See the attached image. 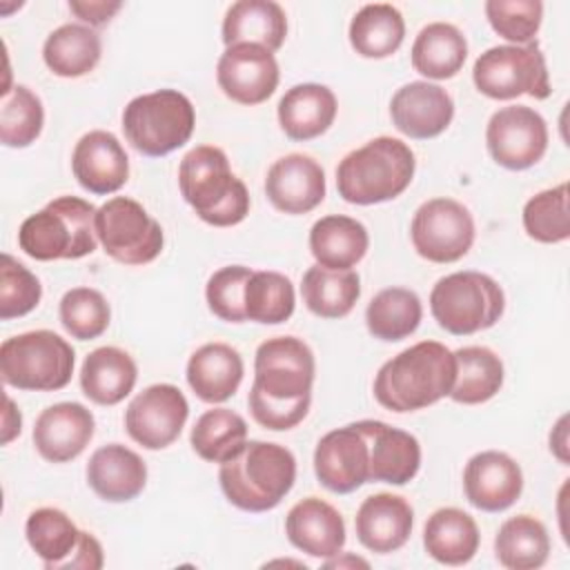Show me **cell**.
<instances>
[{
	"label": "cell",
	"mask_w": 570,
	"mask_h": 570,
	"mask_svg": "<svg viewBox=\"0 0 570 570\" xmlns=\"http://www.w3.org/2000/svg\"><path fill=\"white\" fill-rule=\"evenodd\" d=\"M189 416L185 394L171 383H156L131 399L125 410L127 434L147 450L171 445Z\"/></svg>",
	"instance_id": "obj_14"
},
{
	"label": "cell",
	"mask_w": 570,
	"mask_h": 570,
	"mask_svg": "<svg viewBox=\"0 0 570 570\" xmlns=\"http://www.w3.org/2000/svg\"><path fill=\"white\" fill-rule=\"evenodd\" d=\"M456 358L439 341H421L381 365L374 399L390 412H416L450 394Z\"/></svg>",
	"instance_id": "obj_2"
},
{
	"label": "cell",
	"mask_w": 570,
	"mask_h": 570,
	"mask_svg": "<svg viewBox=\"0 0 570 570\" xmlns=\"http://www.w3.org/2000/svg\"><path fill=\"white\" fill-rule=\"evenodd\" d=\"M414 169L416 158L407 142L379 136L343 156L336 167V189L352 205L394 200L412 183Z\"/></svg>",
	"instance_id": "obj_5"
},
{
	"label": "cell",
	"mask_w": 570,
	"mask_h": 570,
	"mask_svg": "<svg viewBox=\"0 0 570 570\" xmlns=\"http://www.w3.org/2000/svg\"><path fill=\"white\" fill-rule=\"evenodd\" d=\"M45 125L42 100L27 87L16 85L2 94L0 102V140L4 147L22 149L36 142Z\"/></svg>",
	"instance_id": "obj_42"
},
{
	"label": "cell",
	"mask_w": 570,
	"mask_h": 570,
	"mask_svg": "<svg viewBox=\"0 0 570 570\" xmlns=\"http://www.w3.org/2000/svg\"><path fill=\"white\" fill-rule=\"evenodd\" d=\"M472 80L474 87L492 100H512L523 94L546 100L552 91L546 56L537 42L490 47L476 58Z\"/></svg>",
	"instance_id": "obj_10"
},
{
	"label": "cell",
	"mask_w": 570,
	"mask_h": 570,
	"mask_svg": "<svg viewBox=\"0 0 570 570\" xmlns=\"http://www.w3.org/2000/svg\"><path fill=\"white\" fill-rule=\"evenodd\" d=\"M463 492L476 510L503 512L521 497L523 472L510 454L485 450L465 463Z\"/></svg>",
	"instance_id": "obj_17"
},
{
	"label": "cell",
	"mask_w": 570,
	"mask_h": 570,
	"mask_svg": "<svg viewBox=\"0 0 570 570\" xmlns=\"http://www.w3.org/2000/svg\"><path fill=\"white\" fill-rule=\"evenodd\" d=\"M254 269L245 265H227L216 269L207 285H205V298L207 307L214 316H218L225 323H245V285L249 281Z\"/></svg>",
	"instance_id": "obj_47"
},
{
	"label": "cell",
	"mask_w": 570,
	"mask_h": 570,
	"mask_svg": "<svg viewBox=\"0 0 570 570\" xmlns=\"http://www.w3.org/2000/svg\"><path fill=\"white\" fill-rule=\"evenodd\" d=\"M476 521L459 508H439L423 528L425 552L443 566H463L479 550Z\"/></svg>",
	"instance_id": "obj_31"
},
{
	"label": "cell",
	"mask_w": 570,
	"mask_h": 570,
	"mask_svg": "<svg viewBox=\"0 0 570 570\" xmlns=\"http://www.w3.org/2000/svg\"><path fill=\"white\" fill-rule=\"evenodd\" d=\"M314 354L296 336H274L258 345L254 383L247 396L254 421L267 430L296 428L309 410L314 383Z\"/></svg>",
	"instance_id": "obj_1"
},
{
	"label": "cell",
	"mask_w": 570,
	"mask_h": 570,
	"mask_svg": "<svg viewBox=\"0 0 570 570\" xmlns=\"http://www.w3.org/2000/svg\"><path fill=\"white\" fill-rule=\"evenodd\" d=\"M96 212L85 198L58 196L22 220L18 245L36 261L82 258L98 245Z\"/></svg>",
	"instance_id": "obj_6"
},
{
	"label": "cell",
	"mask_w": 570,
	"mask_h": 570,
	"mask_svg": "<svg viewBox=\"0 0 570 570\" xmlns=\"http://www.w3.org/2000/svg\"><path fill=\"white\" fill-rule=\"evenodd\" d=\"M390 116L394 127L407 138L428 140L448 129L454 118V100L441 85L414 80L396 89Z\"/></svg>",
	"instance_id": "obj_18"
},
{
	"label": "cell",
	"mask_w": 570,
	"mask_h": 570,
	"mask_svg": "<svg viewBox=\"0 0 570 570\" xmlns=\"http://www.w3.org/2000/svg\"><path fill=\"white\" fill-rule=\"evenodd\" d=\"M265 194L283 214H307L325 198V171L305 154H287L274 160L265 176Z\"/></svg>",
	"instance_id": "obj_19"
},
{
	"label": "cell",
	"mask_w": 570,
	"mask_h": 570,
	"mask_svg": "<svg viewBox=\"0 0 570 570\" xmlns=\"http://www.w3.org/2000/svg\"><path fill=\"white\" fill-rule=\"evenodd\" d=\"M69 9H71V13H76L89 27H100V24H107L122 9V2H118V0H114V2H107V0H71Z\"/></svg>",
	"instance_id": "obj_48"
},
{
	"label": "cell",
	"mask_w": 570,
	"mask_h": 570,
	"mask_svg": "<svg viewBox=\"0 0 570 570\" xmlns=\"http://www.w3.org/2000/svg\"><path fill=\"white\" fill-rule=\"evenodd\" d=\"M247 441V423L229 407H212L203 412L189 434L194 452L209 463H225Z\"/></svg>",
	"instance_id": "obj_40"
},
{
	"label": "cell",
	"mask_w": 570,
	"mask_h": 570,
	"mask_svg": "<svg viewBox=\"0 0 570 570\" xmlns=\"http://www.w3.org/2000/svg\"><path fill=\"white\" fill-rule=\"evenodd\" d=\"M102 563H105V557H102L100 541L94 534L82 530L80 543L73 557L62 566V570H100Z\"/></svg>",
	"instance_id": "obj_49"
},
{
	"label": "cell",
	"mask_w": 570,
	"mask_h": 570,
	"mask_svg": "<svg viewBox=\"0 0 570 570\" xmlns=\"http://www.w3.org/2000/svg\"><path fill=\"white\" fill-rule=\"evenodd\" d=\"M96 236L107 256L122 265L151 263L165 245L163 227L127 196L109 198L96 212Z\"/></svg>",
	"instance_id": "obj_11"
},
{
	"label": "cell",
	"mask_w": 570,
	"mask_h": 570,
	"mask_svg": "<svg viewBox=\"0 0 570 570\" xmlns=\"http://www.w3.org/2000/svg\"><path fill=\"white\" fill-rule=\"evenodd\" d=\"M138 379L134 358L114 345L87 354L80 367L82 394L98 405H116L131 394Z\"/></svg>",
	"instance_id": "obj_30"
},
{
	"label": "cell",
	"mask_w": 570,
	"mask_h": 570,
	"mask_svg": "<svg viewBox=\"0 0 570 570\" xmlns=\"http://www.w3.org/2000/svg\"><path fill=\"white\" fill-rule=\"evenodd\" d=\"M474 218L454 198L425 200L412 218L410 238L416 254L430 263H454L474 243Z\"/></svg>",
	"instance_id": "obj_12"
},
{
	"label": "cell",
	"mask_w": 570,
	"mask_h": 570,
	"mask_svg": "<svg viewBox=\"0 0 570 570\" xmlns=\"http://www.w3.org/2000/svg\"><path fill=\"white\" fill-rule=\"evenodd\" d=\"M7 403V412H4V434H2V443H9L16 434H20V428H22V416H20V410L13 405V401L7 396L4 399Z\"/></svg>",
	"instance_id": "obj_51"
},
{
	"label": "cell",
	"mask_w": 570,
	"mask_h": 570,
	"mask_svg": "<svg viewBox=\"0 0 570 570\" xmlns=\"http://www.w3.org/2000/svg\"><path fill=\"white\" fill-rule=\"evenodd\" d=\"M485 145L497 165L512 171L530 169L548 149V125L532 107L508 105L490 116Z\"/></svg>",
	"instance_id": "obj_13"
},
{
	"label": "cell",
	"mask_w": 570,
	"mask_h": 570,
	"mask_svg": "<svg viewBox=\"0 0 570 570\" xmlns=\"http://www.w3.org/2000/svg\"><path fill=\"white\" fill-rule=\"evenodd\" d=\"M336 96L318 82L294 85L278 100V125L292 140H312L325 134L336 118Z\"/></svg>",
	"instance_id": "obj_26"
},
{
	"label": "cell",
	"mask_w": 570,
	"mask_h": 570,
	"mask_svg": "<svg viewBox=\"0 0 570 570\" xmlns=\"http://www.w3.org/2000/svg\"><path fill=\"white\" fill-rule=\"evenodd\" d=\"M281 71L274 53L261 45H232L218 58L216 82L238 105H261L278 87Z\"/></svg>",
	"instance_id": "obj_15"
},
{
	"label": "cell",
	"mask_w": 570,
	"mask_h": 570,
	"mask_svg": "<svg viewBox=\"0 0 570 570\" xmlns=\"http://www.w3.org/2000/svg\"><path fill=\"white\" fill-rule=\"evenodd\" d=\"M568 416H561L557 428L550 432V450L559 456L561 463H568V430H566Z\"/></svg>",
	"instance_id": "obj_50"
},
{
	"label": "cell",
	"mask_w": 570,
	"mask_h": 570,
	"mask_svg": "<svg viewBox=\"0 0 570 570\" xmlns=\"http://www.w3.org/2000/svg\"><path fill=\"white\" fill-rule=\"evenodd\" d=\"M178 187L196 216L214 227H232L249 214V191L232 171L227 154L214 145L189 149L178 165Z\"/></svg>",
	"instance_id": "obj_4"
},
{
	"label": "cell",
	"mask_w": 570,
	"mask_h": 570,
	"mask_svg": "<svg viewBox=\"0 0 570 570\" xmlns=\"http://www.w3.org/2000/svg\"><path fill=\"white\" fill-rule=\"evenodd\" d=\"M494 554L497 561L510 570L541 568L550 554V534L546 525L530 514L510 517L494 537Z\"/></svg>",
	"instance_id": "obj_36"
},
{
	"label": "cell",
	"mask_w": 570,
	"mask_h": 570,
	"mask_svg": "<svg viewBox=\"0 0 570 570\" xmlns=\"http://www.w3.org/2000/svg\"><path fill=\"white\" fill-rule=\"evenodd\" d=\"M60 323L78 341L98 338L111 321L107 298L91 287H73L60 298Z\"/></svg>",
	"instance_id": "obj_44"
},
{
	"label": "cell",
	"mask_w": 570,
	"mask_h": 570,
	"mask_svg": "<svg viewBox=\"0 0 570 570\" xmlns=\"http://www.w3.org/2000/svg\"><path fill=\"white\" fill-rule=\"evenodd\" d=\"M220 490L232 505L245 512L274 510L296 481V459L269 441H245V445L218 470Z\"/></svg>",
	"instance_id": "obj_3"
},
{
	"label": "cell",
	"mask_w": 570,
	"mask_h": 570,
	"mask_svg": "<svg viewBox=\"0 0 570 570\" xmlns=\"http://www.w3.org/2000/svg\"><path fill=\"white\" fill-rule=\"evenodd\" d=\"M370 448L367 481L405 485L421 468V445L414 434L383 421H358Z\"/></svg>",
	"instance_id": "obj_22"
},
{
	"label": "cell",
	"mask_w": 570,
	"mask_h": 570,
	"mask_svg": "<svg viewBox=\"0 0 570 570\" xmlns=\"http://www.w3.org/2000/svg\"><path fill=\"white\" fill-rule=\"evenodd\" d=\"M245 316L247 321L263 325L285 323L294 314L296 294L292 281L281 272H252L245 285Z\"/></svg>",
	"instance_id": "obj_41"
},
{
	"label": "cell",
	"mask_w": 570,
	"mask_h": 570,
	"mask_svg": "<svg viewBox=\"0 0 570 570\" xmlns=\"http://www.w3.org/2000/svg\"><path fill=\"white\" fill-rule=\"evenodd\" d=\"M73 347L51 330H33L0 345L2 381L16 390L56 392L73 374Z\"/></svg>",
	"instance_id": "obj_8"
},
{
	"label": "cell",
	"mask_w": 570,
	"mask_h": 570,
	"mask_svg": "<svg viewBox=\"0 0 570 570\" xmlns=\"http://www.w3.org/2000/svg\"><path fill=\"white\" fill-rule=\"evenodd\" d=\"M423 318V305L416 292L407 287H385L372 296L365 309V325L379 341H401L416 332Z\"/></svg>",
	"instance_id": "obj_39"
},
{
	"label": "cell",
	"mask_w": 570,
	"mask_h": 570,
	"mask_svg": "<svg viewBox=\"0 0 570 570\" xmlns=\"http://www.w3.org/2000/svg\"><path fill=\"white\" fill-rule=\"evenodd\" d=\"M350 45L363 58H387L399 51L405 38L401 11L387 2L361 7L350 22Z\"/></svg>",
	"instance_id": "obj_34"
},
{
	"label": "cell",
	"mask_w": 570,
	"mask_h": 570,
	"mask_svg": "<svg viewBox=\"0 0 570 570\" xmlns=\"http://www.w3.org/2000/svg\"><path fill=\"white\" fill-rule=\"evenodd\" d=\"M314 472L318 483L336 494H350L367 483L370 448L358 421L321 436L314 450Z\"/></svg>",
	"instance_id": "obj_16"
},
{
	"label": "cell",
	"mask_w": 570,
	"mask_h": 570,
	"mask_svg": "<svg viewBox=\"0 0 570 570\" xmlns=\"http://www.w3.org/2000/svg\"><path fill=\"white\" fill-rule=\"evenodd\" d=\"M194 125V105L178 89H156L136 96L122 111L127 142L149 158H160L183 147L191 138Z\"/></svg>",
	"instance_id": "obj_7"
},
{
	"label": "cell",
	"mask_w": 570,
	"mask_h": 570,
	"mask_svg": "<svg viewBox=\"0 0 570 570\" xmlns=\"http://www.w3.org/2000/svg\"><path fill=\"white\" fill-rule=\"evenodd\" d=\"M505 309L501 285L481 272H454L436 281L430 292V312L439 327L468 336L492 327Z\"/></svg>",
	"instance_id": "obj_9"
},
{
	"label": "cell",
	"mask_w": 570,
	"mask_h": 570,
	"mask_svg": "<svg viewBox=\"0 0 570 570\" xmlns=\"http://www.w3.org/2000/svg\"><path fill=\"white\" fill-rule=\"evenodd\" d=\"M412 505L403 497L390 492H376L363 499L354 519L358 541L376 554L403 548L412 534Z\"/></svg>",
	"instance_id": "obj_24"
},
{
	"label": "cell",
	"mask_w": 570,
	"mask_h": 570,
	"mask_svg": "<svg viewBox=\"0 0 570 570\" xmlns=\"http://www.w3.org/2000/svg\"><path fill=\"white\" fill-rule=\"evenodd\" d=\"M71 171L82 189L105 196L118 191L127 183L129 158L111 131L94 129L76 142Z\"/></svg>",
	"instance_id": "obj_21"
},
{
	"label": "cell",
	"mask_w": 570,
	"mask_h": 570,
	"mask_svg": "<svg viewBox=\"0 0 570 570\" xmlns=\"http://www.w3.org/2000/svg\"><path fill=\"white\" fill-rule=\"evenodd\" d=\"M456 376L450 399L463 405H479L490 401L503 385L501 358L483 345H468L454 352Z\"/></svg>",
	"instance_id": "obj_37"
},
{
	"label": "cell",
	"mask_w": 570,
	"mask_h": 570,
	"mask_svg": "<svg viewBox=\"0 0 570 570\" xmlns=\"http://www.w3.org/2000/svg\"><path fill=\"white\" fill-rule=\"evenodd\" d=\"M243 358L227 343H205L187 361V383L205 403L232 399L243 381Z\"/></svg>",
	"instance_id": "obj_27"
},
{
	"label": "cell",
	"mask_w": 570,
	"mask_h": 570,
	"mask_svg": "<svg viewBox=\"0 0 570 570\" xmlns=\"http://www.w3.org/2000/svg\"><path fill=\"white\" fill-rule=\"evenodd\" d=\"M87 483L102 501L125 503L142 492L147 465L138 452L120 443H109L89 456Z\"/></svg>",
	"instance_id": "obj_25"
},
{
	"label": "cell",
	"mask_w": 570,
	"mask_h": 570,
	"mask_svg": "<svg viewBox=\"0 0 570 570\" xmlns=\"http://www.w3.org/2000/svg\"><path fill=\"white\" fill-rule=\"evenodd\" d=\"M341 563H343L341 559H334V557H332V559H327V561H325V568L341 566ZM347 563H356V566H365V568H367V561H363V559H358V557H350V559H347Z\"/></svg>",
	"instance_id": "obj_52"
},
{
	"label": "cell",
	"mask_w": 570,
	"mask_h": 570,
	"mask_svg": "<svg viewBox=\"0 0 570 570\" xmlns=\"http://www.w3.org/2000/svg\"><path fill=\"white\" fill-rule=\"evenodd\" d=\"M523 229L539 243H563L570 236L568 183L534 194L523 205Z\"/></svg>",
	"instance_id": "obj_43"
},
{
	"label": "cell",
	"mask_w": 570,
	"mask_h": 570,
	"mask_svg": "<svg viewBox=\"0 0 570 570\" xmlns=\"http://www.w3.org/2000/svg\"><path fill=\"white\" fill-rule=\"evenodd\" d=\"M82 530L76 528L71 517L58 508H38L27 517L24 537L45 568L62 570L80 543Z\"/></svg>",
	"instance_id": "obj_38"
},
{
	"label": "cell",
	"mask_w": 570,
	"mask_h": 570,
	"mask_svg": "<svg viewBox=\"0 0 570 570\" xmlns=\"http://www.w3.org/2000/svg\"><path fill=\"white\" fill-rule=\"evenodd\" d=\"M285 534L301 552L316 559H332L345 546V521L332 503L307 497L287 512Z\"/></svg>",
	"instance_id": "obj_23"
},
{
	"label": "cell",
	"mask_w": 570,
	"mask_h": 570,
	"mask_svg": "<svg viewBox=\"0 0 570 570\" xmlns=\"http://www.w3.org/2000/svg\"><path fill=\"white\" fill-rule=\"evenodd\" d=\"M100 36L87 27L67 22L53 29L42 45V60L60 78H80L100 62Z\"/></svg>",
	"instance_id": "obj_33"
},
{
	"label": "cell",
	"mask_w": 570,
	"mask_h": 570,
	"mask_svg": "<svg viewBox=\"0 0 570 570\" xmlns=\"http://www.w3.org/2000/svg\"><path fill=\"white\" fill-rule=\"evenodd\" d=\"M367 229L352 216L330 214L309 229V252L316 265L327 269H352L367 254Z\"/></svg>",
	"instance_id": "obj_29"
},
{
	"label": "cell",
	"mask_w": 570,
	"mask_h": 570,
	"mask_svg": "<svg viewBox=\"0 0 570 570\" xmlns=\"http://www.w3.org/2000/svg\"><path fill=\"white\" fill-rule=\"evenodd\" d=\"M410 53L414 71L432 80H445L461 71L468 58V40L450 22H430L414 38Z\"/></svg>",
	"instance_id": "obj_32"
},
{
	"label": "cell",
	"mask_w": 570,
	"mask_h": 570,
	"mask_svg": "<svg viewBox=\"0 0 570 570\" xmlns=\"http://www.w3.org/2000/svg\"><path fill=\"white\" fill-rule=\"evenodd\" d=\"M485 16L501 38L512 45H528L541 27L543 4L539 0H488Z\"/></svg>",
	"instance_id": "obj_46"
},
{
	"label": "cell",
	"mask_w": 570,
	"mask_h": 570,
	"mask_svg": "<svg viewBox=\"0 0 570 570\" xmlns=\"http://www.w3.org/2000/svg\"><path fill=\"white\" fill-rule=\"evenodd\" d=\"M287 36V18L278 2L272 0H238L223 18L225 47L249 42L278 51Z\"/></svg>",
	"instance_id": "obj_28"
},
{
	"label": "cell",
	"mask_w": 570,
	"mask_h": 570,
	"mask_svg": "<svg viewBox=\"0 0 570 570\" xmlns=\"http://www.w3.org/2000/svg\"><path fill=\"white\" fill-rule=\"evenodd\" d=\"M305 307L321 318H343L361 296V278L354 269H327L312 265L301 281Z\"/></svg>",
	"instance_id": "obj_35"
},
{
	"label": "cell",
	"mask_w": 570,
	"mask_h": 570,
	"mask_svg": "<svg viewBox=\"0 0 570 570\" xmlns=\"http://www.w3.org/2000/svg\"><path fill=\"white\" fill-rule=\"evenodd\" d=\"M96 419L76 401H62L40 412L33 425V445L45 461L65 463L85 452L94 439Z\"/></svg>",
	"instance_id": "obj_20"
},
{
	"label": "cell",
	"mask_w": 570,
	"mask_h": 570,
	"mask_svg": "<svg viewBox=\"0 0 570 570\" xmlns=\"http://www.w3.org/2000/svg\"><path fill=\"white\" fill-rule=\"evenodd\" d=\"M42 298V285L36 274H31L11 254L0 258V318H18L29 314Z\"/></svg>",
	"instance_id": "obj_45"
}]
</instances>
